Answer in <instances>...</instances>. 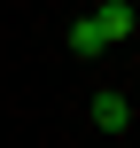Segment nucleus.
I'll list each match as a JSON object with an SVG mask.
<instances>
[{"mask_svg": "<svg viewBox=\"0 0 140 148\" xmlns=\"http://www.w3.org/2000/svg\"><path fill=\"white\" fill-rule=\"evenodd\" d=\"M86 16L101 23V39H109V47H117V39H132V0H94Z\"/></svg>", "mask_w": 140, "mask_h": 148, "instance_id": "1", "label": "nucleus"}, {"mask_svg": "<svg viewBox=\"0 0 140 148\" xmlns=\"http://www.w3.org/2000/svg\"><path fill=\"white\" fill-rule=\"evenodd\" d=\"M86 117H94L101 133H125V125H132V101H125V94H94V109H86Z\"/></svg>", "mask_w": 140, "mask_h": 148, "instance_id": "2", "label": "nucleus"}, {"mask_svg": "<svg viewBox=\"0 0 140 148\" xmlns=\"http://www.w3.org/2000/svg\"><path fill=\"white\" fill-rule=\"evenodd\" d=\"M70 55H109V39H101L94 16H70Z\"/></svg>", "mask_w": 140, "mask_h": 148, "instance_id": "3", "label": "nucleus"}]
</instances>
